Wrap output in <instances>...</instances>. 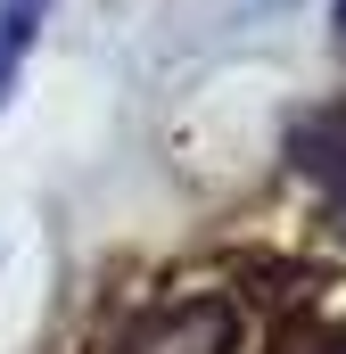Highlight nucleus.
Here are the masks:
<instances>
[{
  "instance_id": "f257e3e1",
  "label": "nucleus",
  "mask_w": 346,
  "mask_h": 354,
  "mask_svg": "<svg viewBox=\"0 0 346 354\" xmlns=\"http://www.w3.org/2000/svg\"><path fill=\"white\" fill-rule=\"evenodd\" d=\"M116 354H239V305L231 297H173L157 313H140Z\"/></svg>"
},
{
  "instance_id": "f03ea898",
  "label": "nucleus",
  "mask_w": 346,
  "mask_h": 354,
  "mask_svg": "<svg viewBox=\"0 0 346 354\" xmlns=\"http://www.w3.org/2000/svg\"><path fill=\"white\" fill-rule=\"evenodd\" d=\"M42 8H50V0H0V83L17 75V58H25V41H33V25H42Z\"/></svg>"
}]
</instances>
